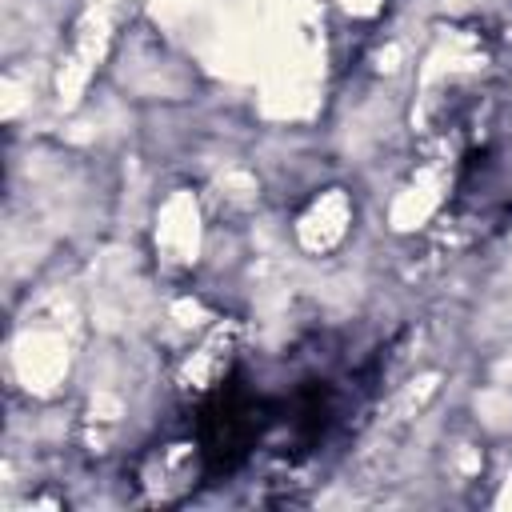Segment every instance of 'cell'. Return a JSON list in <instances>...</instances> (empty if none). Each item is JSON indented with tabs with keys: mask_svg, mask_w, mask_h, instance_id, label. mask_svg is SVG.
<instances>
[{
	"mask_svg": "<svg viewBox=\"0 0 512 512\" xmlns=\"http://www.w3.org/2000/svg\"><path fill=\"white\" fill-rule=\"evenodd\" d=\"M264 424H268L264 404L248 388L224 384L200 408V452L208 456L212 468H236L244 452L256 444Z\"/></svg>",
	"mask_w": 512,
	"mask_h": 512,
	"instance_id": "cell-1",
	"label": "cell"
}]
</instances>
